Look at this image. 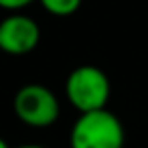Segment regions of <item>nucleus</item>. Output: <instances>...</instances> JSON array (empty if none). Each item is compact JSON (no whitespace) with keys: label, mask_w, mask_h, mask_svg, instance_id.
I'll list each match as a JSON object with an SVG mask.
<instances>
[{"label":"nucleus","mask_w":148,"mask_h":148,"mask_svg":"<svg viewBox=\"0 0 148 148\" xmlns=\"http://www.w3.org/2000/svg\"><path fill=\"white\" fill-rule=\"evenodd\" d=\"M124 126L108 108L79 114L69 132V148H124Z\"/></svg>","instance_id":"f257e3e1"},{"label":"nucleus","mask_w":148,"mask_h":148,"mask_svg":"<svg viewBox=\"0 0 148 148\" xmlns=\"http://www.w3.org/2000/svg\"><path fill=\"white\" fill-rule=\"evenodd\" d=\"M112 95V83L103 69L79 65L65 79V97L79 114L106 110Z\"/></svg>","instance_id":"f03ea898"},{"label":"nucleus","mask_w":148,"mask_h":148,"mask_svg":"<svg viewBox=\"0 0 148 148\" xmlns=\"http://www.w3.org/2000/svg\"><path fill=\"white\" fill-rule=\"evenodd\" d=\"M12 110L18 122L29 128H49L59 120V97L43 83H27L12 97Z\"/></svg>","instance_id":"7ed1b4c3"},{"label":"nucleus","mask_w":148,"mask_h":148,"mask_svg":"<svg viewBox=\"0 0 148 148\" xmlns=\"http://www.w3.org/2000/svg\"><path fill=\"white\" fill-rule=\"evenodd\" d=\"M41 43V29L35 18L23 12H10L0 21V49L6 55L23 57Z\"/></svg>","instance_id":"20e7f679"},{"label":"nucleus","mask_w":148,"mask_h":148,"mask_svg":"<svg viewBox=\"0 0 148 148\" xmlns=\"http://www.w3.org/2000/svg\"><path fill=\"white\" fill-rule=\"evenodd\" d=\"M37 2L53 16L65 18V16H73L83 0H37Z\"/></svg>","instance_id":"39448f33"},{"label":"nucleus","mask_w":148,"mask_h":148,"mask_svg":"<svg viewBox=\"0 0 148 148\" xmlns=\"http://www.w3.org/2000/svg\"><path fill=\"white\" fill-rule=\"evenodd\" d=\"M33 2H37V0H0V8L8 10V12H18Z\"/></svg>","instance_id":"423d86ee"},{"label":"nucleus","mask_w":148,"mask_h":148,"mask_svg":"<svg viewBox=\"0 0 148 148\" xmlns=\"http://www.w3.org/2000/svg\"><path fill=\"white\" fill-rule=\"evenodd\" d=\"M14 148H47V146H41V144H21V146H14Z\"/></svg>","instance_id":"0eeeda50"},{"label":"nucleus","mask_w":148,"mask_h":148,"mask_svg":"<svg viewBox=\"0 0 148 148\" xmlns=\"http://www.w3.org/2000/svg\"><path fill=\"white\" fill-rule=\"evenodd\" d=\"M0 148H10V146H8V142H6L2 136H0Z\"/></svg>","instance_id":"6e6552de"},{"label":"nucleus","mask_w":148,"mask_h":148,"mask_svg":"<svg viewBox=\"0 0 148 148\" xmlns=\"http://www.w3.org/2000/svg\"><path fill=\"white\" fill-rule=\"evenodd\" d=\"M0 53H2V49H0Z\"/></svg>","instance_id":"1a4fd4ad"}]
</instances>
